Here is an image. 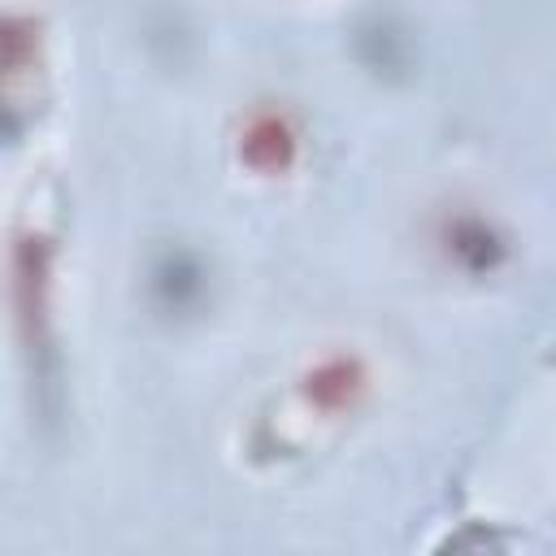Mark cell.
Wrapping results in <instances>:
<instances>
[{
    "instance_id": "obj_1",
    "label": "cell",
    "mask_w": 556,
    "mask_h": 556,
    "mask_svg": "<svg viewBox=\"0 0 556 556\" xmlns=\"http://www.w3.org/2000/svg\"><path fill=\"white\" fill-rule=\"evenodd\" d=\"M239 161L261 178L287 174L300 161V130L291 113L278 104H256L239 130Z\"/></svg>"
},
{
    "instance_id": "obj_2",
    "label": "cell",
    "mask_w": 556,
    "mask_h": 556,
    "mask_svg": "<svg viewBox=\"0 0 556 556\" xmlns=\"http://www.w3.org/2000/svg\"><path fill=\"white\" fill-rule=\"evenodd\" d=\"M48 261H52V248L39 235H17V243H13V308H17V326L30 348L48 321Z\"/></svg>"
},
{
    "instance_id": "obj_3",
    "label": "cell",
    "mask_w": 556,
    "mask_h": 556,
    "mask_svg": "<svg viewBox=\"0 0 556 556\" xmlns=\"http://www.w3.org/2000/svg\"><path fill=\"white\" fill-rule=\"evenodd\" d=\"M365 391H369V369L361 365V356H348V352L321 356V361L300 378L304 404L317 408V413H326V417H339V413L361 408Z\"/></svg>"
},
{
    "instance_id": "obj_4",
    "label": "cell",
    "mask_w": 556,
    "mask_h": 556,
    "mask_svg": "<svg viewBox=\"0 0 556 556\" xmlns=\"http://www.w3.org/2000/svg\"><path fill=\"white\" fill-rule=\"evenodd\" d=\"M443 243H447V256H452L460 269H469V274H486V269H495L500 256H504V243H500L495 226L482 222V217H473V213L452 217V222L443 226Z\"/></svg>"
},
{
    "instance_id": "obj_5",
    "label": "cell",
    "mask_w": 556,
    "mask_h": 556,
    "mask_svg": "<svg viewBox=\"0 0 556 556\" xmlns=\"http://www.w3.org/2000/svg\"><path fill=\"white\" fill-rule=\"evenodd\" d=\"M156 291H161V300H165L169 308H187V304L200 295V269H195L191 261L174 256V261H165V265L156 269Z\"/></svg>"
}]
</instances>
